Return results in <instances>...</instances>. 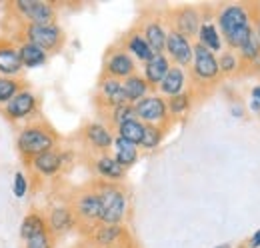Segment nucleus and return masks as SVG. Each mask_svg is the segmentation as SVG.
<instances>
[{
  "label": "nucleus",
  "instance_id": "obj_1",
  "mask_svg": "<svg viewBox=\"0 0 260 248\" xmlns=\"http://www.w3.org/2000/svg\"><path fill=\"white\" fill-rule=\"evenodd\" d=\"M214 16L224 44L232 50H238L254 32L252 14L246 4H222Z\"/></svg>",
  "mask_w": 260,
  "mask_h": 248
},
{
  "label": "nucleus",
  "instance_id": "obj_2",
  "mask_svg": "<svg viewBox=\"0 0 260 248\" xmlns=\"http://www.w3.org/2000/svg\"><path fill=\"white\" fill-rule=\"evenodd\" d=\"M16 148L24 162L28 164L32 158L42 152H48L52 148H58V134L50 124L34 120L30 124H24L16 134Z\"/></svg>",
  "mask_w": 260,
  "mask_h": 248
},
{
  "label": "nucleus",
  "instance_id": "obj_3",
  "mask_svg": "<svg viewBox=\"0 0 260 248\" xmlns=\"http://www.w3.org/2000/svg\"><path fill=\"white\" fill-rule=\"evenodd\" d=\"M10 40L18 42H32L38 48H42L48 56L56 54L62 50L66 42L64 30L58 24H26V22H18L16 32L8 34Z\"/></svg>",
  "mask_w": 260,
  "mask_h": 248
},
{
  "label": "nucleus",
  "instance_id": "obj_4",
  "mask_svg": "<svg viewBox=\"0 0 260 248\" xmlns=\"http://www.w3.org/2000/svg\"><path fill=\"white\" fill-rule=\"evenodd\" d=\"M92 186L100 198V222L120 226L128 212V196L124 186L118 182H104L98 178L92 182Z\"/></svg>",
  "mask_w": 260,
  "mask_h": 248
},
{
  "label": "nucleus",
  "instance_id": "obj_5",
  "mask_svg": "<svg viewBox=\"0 0 260 248\" xmlns=\"http://www.w3.org/2000/svg\"><path fill=\"white\" fill-rule=\"evenodd\" d=\"M8 10L26 24H56V8L46 0H14L8 4Z\"/></svg>",
  "mask_w": 260,
  "mask_h": 248
},
{
  "label": "nucleus",
  "instance_id": "obj_6",
  "mask_svg": "<svg viewBox=\"0 0 260 248\" xmlns=\"http://www.w3.org/2000/svg\"><path fill=\"white\" fill-rule=\"evenodd\" d=\"M70 208L76 216V226H80L84 232H90L94 226L100 224V198L92 184L86 190H80L72 198Z\"/></svg>",
  "mask_w": 260,
  "mask_h": 248
},
{
  "label": "nucleus",
  "instance_id": "obj_7",
  "mask_svg": "<svg viewBox=\"0 0 260 248\" xmlns=\"http://www.w3.org/2000/svg\"><path fill=\"white\" fill-rule=\"evenodd\" d=\"M0 114L12 124H30L34 120H38V98L26 86L24 90H20L16 94L8 104H4L0 108Z\"/></svg>",
  "mask_w": 260,
  "mask_h": 248
},
{
  "label": "nucleus",
  "instance_id": "obj_8",
  "mask_svg": "<svg viewBox=\"0 0 260 248\" xmlns=\"http://www.w3.org/2000/svg\"><path fill=\"white\" fill-rule=\"evenodd\" d=\"M192 80L198 82V86L206 88V86H214L220 78V70H218V58L214 52H210L208 48H204L202 44L194 42V54H192Z\"/></svg>",
  "mask_w": 260,
  "mask_h": 248
},
{
  "label": "nucleus",
  "instance_id": "obj_9",
  "mask_svg": "<svg viewBox=\"0 0 260 248\" xmlns=\"http://www.w3.org/2000/svg\"><path fill=\"white\" fill-rule=\"evenodd\" d=\"M164 20L168 22L170 30H176L178 34L186 36L188 40H192L198 36L200 24H202V12L198 6L192 4H182V6H174L168 10V16H164Z\"/></svg>",
  "mask_w": 260,
  "mask_h": 248
},
{
  "label": "nucleus",
  "instance_id": "obj_10",
  "mask_svg": "<svg viewBox=\"0 0 260 248\" xmlns=\"http://www.w3.org/2000/svg\"><path fill=\"white\" fill-rule=\"evenodd\" d=\"M134 114L142 124H156V126H170L172 120L168 116L166 98L158 94H148L140 102L134 104Z\"/></svg>",
  "mask_w": 260,
  "mask_h": 248
},
{
  "label": "nucleus",
  "instance_id": "obj_11",
  "mask_svg": "<svg viewBox=\"0 0 260 248\" xmlns=\"http://www.w3.org/2000/svg\"><path fill=\"white\" fill-rule=\"evenodd\" d=\"M132 74H136V60L130 56L122 46H112L106 50L104 64H102V76L104 78H116L124 80Z\"/></svg>",
  "mask_w": 260,
  "mask_h": 248
},
{
  "label": "nucleus",
  "instance_id": "obj_12",
  "mask_svg": "<svg viewBox=\"0 0 260 248\" xmlns=\"http://www.w3.org/2000/svg\"><path fill=\"white\" fill-rule=\"evenodd\" d=\"M164 54L168 56V60L174 62V66L188 68V66L192 64L194 44H192V40H188L186 36H182V34H178L176 30H170V28H168Z\"/></svg>",
  "mask_w": 260,
  "mask_h": 248
},
{
  "label": "nucleus",
  "instance_id": "obj_13",
  "mask_svg": "<svg viewBox=\"0 0 260 248\" xmlns=\"http://www.w3.org/2000/svg\"><path fill=\"white\" fill-rule=\"evenodd\" d=\"M126 94L122 88V80H116V78H104L100 76V82H98V92L94 98V104L100 112L104 110H110L114 106H120V104H126Z\"/></svg>",
  "mask_w": 260,
  "mask_h": 248
},
{
  "label": "nucleus",
  "instance_id": "obj_14",
  "mask_svg": "<svg viewBox=\"0 0 260 248\" xmlns=\"http://www.w3.org/2000/svg\"><path fill=\"white\" fill-rule=\"evenodd\" d=\"M80 134H82L84 144H88V148L94 150L96 154L112 150L114 134H112V130L104 122H100V120H96V122H86L82 126V132Z\"/></svg>",
  "mask_w": 260,
  "mask_h": 248
},
{
  "label": "nucleus",
  "instance_id": "obj_15",
  "mask_svg": "<svg viewBox=\"0 0 260 248\" xmlns=\"http://www.w3.org/2000/svg\"><path fill=\"white\" fill-rule=\"evenodd\" d=\"M46 226H48V232L56 238V236H62L66 232L74 230L76 228V216L70 208V204H56V206H50L46 212Z\"/></svg>",
  "mask_w": 260,
  "mask_h": 248
},
{
  "label": "nucleus",
  "instance_id": "obj_16",
  "mask_svg": "<svg viewBox=\"0 0 260 248\" xmlns=\"http://www.w3.org/2000/svg\"><path fill=\"white\" fill-rule=\"evenodd\" d=\"M24 66L18 54V44L8 36H0V76L18 78Z\"/></svg>",
  "mask_w": 260,
  "mask_h": 248
},
{
  "label": "nucleus",
  "instance_id": "obj_17",
  "mask_svg": "<svg viewBox=\"0 0 260 248\" xmlns=\"http://www.w3.org/2000/svg\"><path fill=\"white\" fill-rule=\"evenodd\" d=\"M140 34L148 42L154 54H164L166 50V36H168V26L164 24V18L160 16H148L146 20L140 22Z\"/></svg>",
  "mask_w": 260,
  "mask_h": 248
},
{
  "label": "nucleus",
  "instance_id": "obj_18",
  "mask_svg": "<svg viewBox=\"0 0 260 248\" xmlns=\"http://www.w3.org/2000/svg\"><path fill=\"white\" fill-rule=\"evenodd\" d=\"M66 164L64 158V150H58V148H52L48 152H42L38 154L36 158H32L26 166H30L36 174L44 176V178H52L56 176Z\"/></svg>",
  "mask_w": 260,
  "mask_h": 248
},
{
  "label": "nucleus",
  "instance_id": "obj_19",
  "mask_svg": "<svg viewBox=\"0 0 260 248\" xmlns=\"http://www.w3.org/2000/svg\"><path fill=\"white\" fill-rule=\"evenodd\" d=\"M94 172H96L98 180H104V182H118L122 184L124 178H126V168L118 164V160L110 152H102V154L94 156Z\"/></svg>",
  "mask_w": 260,
  "mask_h": 248
},
{
  "label": "nucleus",
  "instance_id": "obj_20",
  "mask_svg": "<svg viewBox=\"0 0 260 248\" xmlns=\"http://www.w3.org/2000/svg\"><path fill=\"white\" fill-rule=\"evenodd\" d=\"M88 238L92 240V244H96L98 248H116L124 242L126 230L124 226H112V224H98L90 232H86Z\"/></svg>",
  "mask_w": 260,
  "mask_h": 248
},
{
  "label": "nucleus",
  "instance_id": "obj_21",
  "mask_svg": "<svg viewBox=\"0 0 260 248\" xmlns=\"http://www.w3.org/2000/svg\"><path fill=\"white\" fill-rule=\"evenodd\" d=\"M214 14H202V24H200V30L196 36V42L202 44L204 48H208L210 52H222L224 50V40H222V34L216 26V20L212 18Z\"/></svg>",
  "mask_w": 260,
  "mask_h": 248
},
{
  "label": "nucleus",
  "instance_id": "obj_22",
  "mask_svg": "<svg viewBox=\"0 0 260 248\" xmlns=\"http://www.w3.org/2000/svg\"><path fill=\"white\" fill-rule=\"evenodd\" d=\"M122 48L128 52L134 60L142 62V64H146V62L154 56L152 48L148 46V42L144 40V36L140 34V30H136V28L130 30L128 34L122 38Z\"/></svg>",
  "mask_w": 260,
  "mask_h": 248
},
{
  "label": "nucleus",
  "instance_id": "obj_23",
  "mask_svg": "<svg viewBox=\"0 0 260 248\" xmlns=\"http://www.w3.org/2000/svg\"><path fill=\"white\" fill-rule=\"evenodd\" d=\"M170 66H172V64H170L166 54H154L150 60L144 64L142 76H144V80L148 82V86H150L152 90L160 86V82L164 80V76L168 74Z\"/></svg>",
  "mask_w": 260,
  "mask_h": 248
},
{
  "label": "nucleus",
  "instance_id": "obj_24",
  "mask_svg": "<svg viewBox=\"0 0 260 248\" xmlns=\"http://www.w3.org/2000/svg\"><path fill=\"white\" fill-rule=\"evenodd\" d=\"M186 86H188V76H186L184 68L172 64L170 70H168V74L164 76V80L160 82L158 90H160V94L170 98V96H176V94L184 92Z\"/></svg>",
  "mask_w": 260,
  "mask_h": 248
},
{
  "label": "nucleus",
  "instance_id": "obj_25",
  "mask_svg": "<svg viewBox=\"0 0 260 248\" xmlns=\"http://www.w3.org/2000/svg\"><path fill=\"white\" fill-rule=\"evenodd\" d=\"M112 156L118 160L120 166H124L128 170L130 166H134L138 162V156H140V148L136 144H132L128 140L120 138V136H114V144H112Z\"/></svg>",
  "mask_w": 260,
  "mask_h": 248
},
{
  "label": "nucleus",
  "instance_id": "obj_26",
  "mask_svg": "<svg viewBox=\"0 0 260 248\" xmlns=\"http://www.w3.org/2000/svg\"><path fill=\"white\" fill-rule=\"evenodd\" d=\"M122 88H124L128 104H132V106H134L136 102H140L142 98H146V96L150 94V90H152V88L148 86V82L144 80V76L138 74V72L122 80Z\"/></svg>",
  "mask_w": 260,
  "mask_h": 248
},
{
  "label": "nucleus",
  "instance_id": "obj_27",
  "mask_svg": "<svg viewBox=\"0 0 260 248\" xmlns=\"http://www.w3.org/2000/svg\"><path fill=\"white\" fill-rule=\"evenodd\" d=\"M18 54H20V60L24 68H38V66H44L48 62V54L38 48L32 42H18Z\"/></svg>",
  "mask_w": 260,
  "mask_h": 248
},
{
  "label": "nucleus",
  "instance_id": "obj_28",
  "mask_svg": "<svg viewBox=\"0 0 260 248\" xmlns=\"http://www.w3.org/2000/svg\"><path fill=\"white\" fill-rule=\"evenodd\" d=\"M192 96H194V94L190 92V90H184V92L176 94V96L166 98L168 116H170L172 122H176V120H180L182 116L188 114V110H190V106H192Z\"/></svg>",
  "mask_w": 260,
  "mask_h": 248
},
{
  "label": "nucleus",
  "instance_id": "obj_29",
  "mask_svg": "<svg viewBox=\"0 0 260 248\" xmlns=\"http://www.w3.org/2000/svg\"><path fill=\"white\" fill-rule=\"evenodd\" d=\"M102 114V122L106 124L110 130L114 128H118L120 124L128 122V120H134L136 118V114H134V106L132 104H120V106H114V108H110V110H104V112H100Z\"/></svg>",
  "mask_w": 260,
  "mask_h": 248
},
{
  "label": "nucleus",
  "instance_id": "obj_30",
  "mask_svg": "<svg viewBox=\"0 0 260 248\" xmlns=\"http://www.w3.org/2000/svg\"><path fill=\"white\" fill-rule=\"evenodd\" d=\"M48 226H46V218H44V212L40 210H32L28 212L26 216L22 218V224H20V238L22 240H28L40 232H46Z\"/></svg>",
  "mask_w": 260,
  "mask_h": 248
},
{
  "label": "nucleus",
  "instance_id": "obj_31",
  "mask_svg": "<svg viewBox=\"0 0 260 248\" xmlns=\"http://www.w3.org/2000/svg\"><path fill=\"white\" fill-rule=\"evenodd\" d=\"M168 126H156V124H144V136L142 142L138 144L140 150L144 152H152L162 144L164 136H166Z\"/></svg>",
  "mask_w": 260,
  "mask_h": 248
},
{
  "label": "nucleus",
  "instance_id": "obj_32",
  "mask_svg": "<svg viewBox=\"0 0 260 248\" xmlns=\"http://www.w3.org/2000/svg\"><path fill=\"white\" fill-rule=\"evenodd\" d=\"M218 70H220V76H232V74H238L242 72L244 64L240 60L238 52L232 50V48H224L218 56Z\"/></svg>",
  "mask_w": 260,
  "mask_h": 248
},
{
  "label": "nucleus",
  "instance_id": "obj_33",
  "mask_svg": "<svg viewBox=\"0 0 260 248\" xmlns=\"http://www.w3.org/2000/svg\"><path fill=\"white\" fill-rule=\"evenodd\" d=\"M116 136H120V138H124V140H128V142L138 146L142 142V136H144V124L140 122L138 118L128 120V122L120 124L116 128Z\"/></svg>",
  "mask_w": 260,
  "mask_h": 248
},
{
  "label": "nucleus",
  "instance_id": "obj_34",
  "mask_svg": "<svg viewBox=\"0 0 260 248\" xmlns=\"http://www.w3.org/2000/svg\"><path fill=\"white\" fill-rule=\"evenodd\" d=\"M26 84L20 78H8V76H0V108L4 104H8L20 90H24Z\"/></svg>",
  "mask_w": 260,
  "mask_h": 248
},
{
  "label": "nucleus",
  "instance_id": "obj_35",
  "mask_svg": "<svg viewBox=\"0 0 260 248\" xmlns=\"http://www.w3.org/2000/svg\"><path fill=\"white\" fill-rule=\"evenodd\" d=\"M24 248H54V236L46 230V232H40L32 238L24 240Z\"/></svg>",
  "mask_w": 260,
  "mask_h": 248
},
{
  "label": "nucleus",
  "instance_id": "obj_36",
  "mask_svg": "<svg viewBox=\"0 0 260 248\" xmlns=\"http://www.w3.org/2000/svg\"><path fill=\"white\" fill-rule=\"evenodd\" d=\"M12 192H14V196H16V198H24V196H26V192H28V178H26V174H24L22 170H18V172L14 174Z\"/></svg>",
  "mask_w": 260,
  "mask_h": 248
},
{
  "label": "nucleus",
  "instance_id": "obj_37",
  "mask_svg": "<svg viewBox=\"0 0 260 248\" xmlns=\"http://www.w3.org/2000/svg\"><path fill=\"white\" fill-rule=\"evenodd\" d=\"M248 248H260V228L250 236V240H248Z\"/></svg>",
  "mask_w": 260,
  "mask_h": 248
},
{
  "label": "nucleus",
  "instance_id": "obj_38",
  "mask_svg": "<svg viewBox=\"0 0 260 248\" xmlns=\"http://www.w3.org/2000/svg\"><path fill=\"white\" fill-rule=\"evenodd\" d=\"M252 26H254V34H256V38L260 42V12L252 14Z\"/></svg>",
  "mask_w": 260,
  "mask_h": 248
},
{
  "label": "nucleus",
  "instance_id": "obj_39",
  "mask_svg": "<svg viewBox=\"0 0 260 248\" xmlns=\"http://www.w3.org/2000/svg\"><path fill=\"white\" fill-rule=\"evenodd\" d=\"M250 98H252V100H256V102L260 104V84H256V86L252 88V92H250Z\"/></svg>",
  "mask_w": 260,
  "mask_h": 248
},
{
  "label": "nucleus",
  "instance_id": "obj_40",
  "mask_svg": "<svg viewBox=\"0 0 260 248\" xmlns=\"http://www.w3.org/2000/svg\"><path fill=\"white\" fill-rule=\"evenodd\" d=\"M250 110H252L254 114H260V104L256 100H252V98H250Z\"/></svg>",
  "mask_w": 260,
  "mask_h": 248
},
{
  "label": "nucleus",
  "instance_id": "obj_41",
  "mask_svg": "<svg viewBox=\"0 0 260 248\" xmlns=\"http://www.w3.org/2000/svg\"><path fill=\"white\" fill-rule=\"evenodd\" d=\"M214 248H232L230 244H218V246H214Z\"/></svg>",
  "mask_w": 260,
  "mask_h": 248
}]
</instances>
